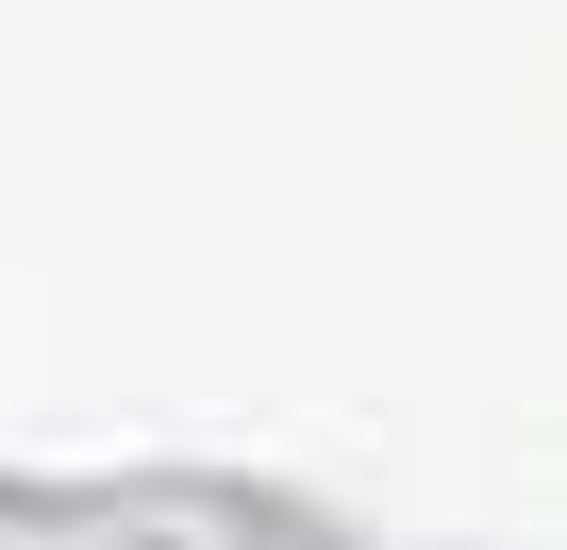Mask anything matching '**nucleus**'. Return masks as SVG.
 I'll return each mask as SVG.
<instances>
[]
</instances>
